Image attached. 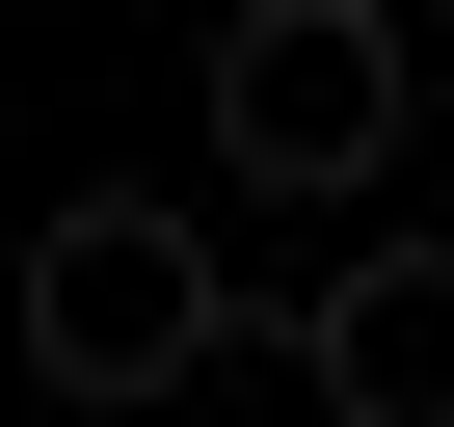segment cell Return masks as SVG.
<instances>
[{
	"label": "cell",
	"instance_id": "obj_1",
	"mask_svg": "<svg viewBox=\"0 0 454 427\" xmlns=\"http://www.w3.org/2000/svg\"><path fill=\"white\" fill-rule=\"evenodd\" d=\"M214 347H241V294H214V241H187L160 187H81V214H27V374H54L81 427L187 400Z\"/></svg>",
	"mask_w": 454,
	"mask_h": 427
},
{
	"label": "cell",
	"instance_id": "obj_2",
	"mask_svg": "<svg viewBox=\"0 0 454 427\" xmlns=\"http://www.w3.org/2000/svg\"><path fill=\"white\" fill-rule=\"evenodd\" d=\"M214 160L268 214H348L401 160V0H241L214 27Z\"/></svg>",
	"mask_w": 454,
	"mask_h": 427
},
{
	"label": "cell",
	"instance_id": "obj_3",
	"mask_svg": "<svg viewBox=\"0 0 454 427\" xmlns=\"http://www.w3.org/2000/svg\"><path fill=\"white\" fill-rule=\"evenodd\" d=\"M321 400L348 427H454V241H374V268H321Z\"/></svg>",
	"mask_w": 454,
	"mask_h": 427
}]
</instances>
